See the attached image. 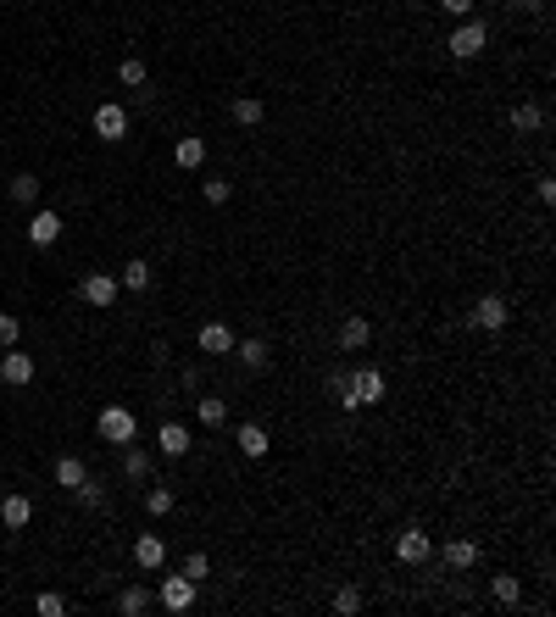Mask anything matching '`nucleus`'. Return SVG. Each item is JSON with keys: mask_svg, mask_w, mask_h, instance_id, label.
<instances>
[{"mask_svg": "<svg viewBox=\"0 0 556 617\" xmlns=\"http://www.w3.org/2000/svg\"><path fill=\"white\" fill-rule=\"evenodd\" d=\"M479 557H484V551H479V540H450V545H445V567H450V573L479 567Z\"/></svg>", "mask_w": 556, "mask_h": 617, "instance_id": "dca6fc26", "label": "nucleus"}, {"mask_svg": "<svg viewBox=\"0 0 556 617\" xmlns=\"http://www.w3.org/2000/svg\"><path fill=\"white\" fill-rule=\"evenodd\" d=\"M61 229H67V223H61V212H34V217H28V245H39V251H45V245L61 239Z\"/></svg>", "mask_w": 556, "mask_h": 617, "instance_id": "f8f14e48", "label": "nucleus"}, {"mask_svg": "<svg viewBox=\"0 0 556 617\" xmlns=\"http://www.w3.org/2000/svg\"><path fill=\"white\" fill-rule=\"evenodd\" d=\"M95 434L106 440V445H129V440H139V418H134L129 406H100Z\"/></svg>", "mask_w": 556, "mask_h": 617, "instance_id": "7ed1b4c3", "label": "nucleus"}, {"mask_svg": "<svg viewBox=\"0 0 556 617\" xmlns=\"http://www.w3.org/2000/svg\"><path fill=\"white\" fill-rule=\"evenodd\" d=\"M445 51L457 56V61H479V56L489 51V28L479 23V17H462V23H457V34L445 39Z\"/></svg>", "mask_w": 556, "mask_h": 617, "instance_id": "f03ea898", "label": "nucleus"}, {"mask_svg": "<svg viewBox=\"0 0 556 617\" xmlns=\"http://www.w3.org/2000/svg\"><path fill=\"white\" fill-rule=\"evenodd\" d=\"M234 356L251 367V373H267V367H273V351H267V340H234Z\"/></svg>", "mask_w": 556, "mask_h": 617, "instance_id": "f3484780", "label": "nucleus"}, {"mask_svg": "<svg viewBox=\"0 0 556 617\" xmlns=\"http://www.w3.org/2000/svg\"><path fill=\"white\" fill-rule=\"evenodd\" d=\"M178 573H184V579H195V584H206V579H212V557H206V551H190Z\"/></svg>", "mask_w": 556, "mask_h": 617, "instance_id": "c756f323", "label": "nucleus"}, {"mask_svg": "<svg viewBox=\"0 0 556 617\" xmlns=\"http://www.w3.org/2000/svg\"><path fill=\"white\" fill-rule=\"evenodd\" d=\"M200 195H206V206H229L234 184H229V178H200Z\"/></svg>", "mask_w": 556, "mask_h": 617, "instance_id": "7c9ffc66", "label": "nucleus"}, {"mask_svg": "<svg viewBox=\"0 0 556 617\" xmlns=\"http://www.w3.org/2000/svg\"><path fill=\"white\" fill-rule=\"evenodd\" d=\"M234 445H239V457H251V462H262L267 450H273V440H267L262 423H239V428H234Z\"/></svg>", "mask_w": 556, "mask_h": 617, "instance_id": "9b49d317", "label": "nucleus"}, {"mask_svg": "<svg viewBox=\"0 0 556 617\" xmlns=\"http://www.w3.org/2000/svg\"><path fill=\"white\" fill-rule=\"evenodd\" d=\"M117 450H122V479L145 484V479H151V450H139L134 440H129V445H117Z\"/></svg>", "mask_w": 556, "mask_h": 617, "instance_id": "a211bd4d", "label": "nucleus"}, {"mask_svg": "<svg viewBox=\"0 0 556 617\" xmlns=\"http://www.w3.org/2000/svg\"><path fill=\"white\" fill-rule=\"evenodd\" d=\"M512 12H540V0H506Z\"/></svg>", "mask_w": 556, "mask_h": 617, "instance_id": "58836bf2", "label": "nucleus"}, {"mask_svg": "<svg viewBox=\"0 0 556 617\" xmlns=\"http://www.w3.org/2000/svg\"><path fill=\"white\" fill-rule=\"evenodd\" d=\"M17 340H23V317H17V312H0V351H12Z\"/></svg>", "mask_w": 556, "mask_h": 617, "instance_id": "2f4dec72", "label": "nucleus"}, {"mask_svg": "<svg viewBox=\"0 0 556 617\" xmlns=\"http://www.w3.org/2000/svg\"><path fill=\"white\" fill-rule=\"evenodd\" d=\"M428 557H435V540H428L418 523H406V528L395 534V562H401V567H418V562H428Z\"/></svg>", "mask_w": 556, "mask_h": 617, "instance_id": "0eeeda50", "label": "nucleus"}, {"mask_svg": "<svg viewBox=\"0 0 556 617\" xmlns=\"http://www.w3.org/2000/svg\"><path fill=\"white\" fill-rule=\"evenodd\" d=\"M6 195H12L17 206H34V200H39V178H34V173H17V178L6 184Z\"/></svg>", "mask_w": 556, "mask_h": 617, "instance_id": "c85d7f7f", "label": "nucleus"}, {"mask_svg": "<svg viewBox=\"0 0 556 617\" xmlns=\"http://www.w3.org/2000/svg\"><path fill=\"white\" fill-rule=\"evenodd\" d=\"M78 295H84V306H95V312H112L117 295H122V284L112 273H84V278H78Z\"/></svg>", "mask_w": 556, "mask_h": 617, "instance_id": "423d86ee", "label": "nucleus"}, {"mask_svg": "<svg viewBox=\"0 0 556 617\" xmlns=\"http://www.w3.org/2000/svg\"><path fill=\"white\" fill-rule=\"evenodd\" d=\"M145 78H151V73H145V61H139V56H122V61H117V84H122V90H145Z\"/></svg>", "mask_w": 556, "mask_h": 617, "instance_id": "bb28decb", "label": "nucleus"}, {"mask_svg": "<svg viewBox=\"0 0 556 617\" xmlns=\"http://www.w3.org/2000/svg\"><path fill=\"white\" fill-rule=\"evenodd\" d=\"M534 195H540V200L551 206V200H556V178H540V184H534Z\"/></svg>", "mask_w": 556, "mask_h": 617, "instance_id": "4c0bfd02", "label": "nucleus"}, {"mask_svg": "<svg viewBox=\"0 0 556 617\" xmlns=\"http://www.w3.org/2000/svg\"><path fill=\"white\" fill-rule=\"evenodd\" d=\"M117 284H122V290H134V295H139V290H151V262H139V256H134V262H122Z\"/></svg>", "mask_w": 556, "mask_h": 617, "instance_id": "5701e85b", "label": "nucleus"}, {"mask_svg": "<svg viewBox=\"0 0 556 617\" xmlns=\"http://www.w3.org/2000/svg\"><path fill=\"white\" fill-rule=\"evenodd\" d=\"M122 134H129V112H122L117 100H106V106H95V139H106V145H117Z\"/></svg>", "mask_w": 556, "mask_h": 617, "instance_id": "6e6552de", "label": "nucleus"}, {"mask_svg": "<svg viewBox=\"0 0 556 617\" xmlns=\"http://www.w3.org/2000/svg\"><path fill=\"white\" fill-rule=\"evenodd\" d=\"M195 345H200L206 356H234V328H229V323H200Z\"/></svg>", "mask_w": 556, "mask_h": 617, "instance_id": "9d476101", "label": "nucleus"}, {"mask_svg": "<svg viewBox=\"0 0 556 617\" xmlns=\"http://www.w3.org/2000/svg\"><path fill=\"white\" fill-rule=\"evenodd\" d=\"M84 479H90V467L78 462V457H61V462H56V484H61V489H78Z\"/></svg>", "mask_w": 556, "mask_h": 617, "instance_id": "cd10ccee", "label": "nucleus"}, {"mask_svg": "<svg viewBox=\"0 0 556 617\" xmlns=\"http://www.w3.org/2000/svg\"><path fill=\"white\" fill-rule=\"evenodd\" d=\"M156 445H161V457H190V428H184V423H161L156 428Z\"/></svg>", "mask_w": 556, "mask_h": 617, "instance_id": "2eb2a0df", "label": "nucleus"}, {"mask_svg": "<svg viewBox=\"0 0 556 617\" xmlns=\"http://www.w3.org/2000/svg\"><path fill=\"white\" fill-rule=\"evenodd\" d=\"M334 612H340V617H356V612H362V590H356V584L334 590Z\"/></svg>", "mask_w": 556, "mask_h": 617, "instance_id": "473e14b6", "label": "nucleus"}, {"mask_svg": "<svg viewBox=\"0 0 556 617\" xmlns=\"http://www.w3.org/2000/svg\"><path fill=\"white\" fill-rule=\"evenodd\" d=\"M512 323V306L501 295H479L473 301V312H467V328L473 334H501V328Z\"/></svg>", "mask_w": 556, "mask_h": 617, "instance_id": "20e7f679", "label": "nucleus"}, {"mask_svg": "<svg viewBox=\"0 0 556 617\" xmlns=\"http://www.w3.org/2000/svg\"><path fill=\"white\" fill-rule=\"evenodd\" d=\"M0 523H6L12 534L28 528V523H34V501H28V496H6V501H0Z\"/></svg>", "mask_w": 556, "mask_h": 617, "instance_id": "6ab92c4d", "label": "nucleus"}, {"mask_svg": "<svg viewBox=\"0 0 556 617\" xmlns=\"http://www.w3.org/2000/svg\"><path fill=\"white\" fill-rule=\"evenodd\" d=\"M489 590H496L501 606H523V579H518V573H496V579H489Z\"/></svg>", "mask_w": 556, "mask_h": 617, "instance_id": "4be33fe9", "label": "nucleus"}, {"mask_svg": "<svg viewBox=\"0 0 556 617\" xmlns=\"http://www.w3.org/2000/svg\"><path fill=\"white\" fill-rule=\"evenodd\" d=\"M73 496H78V501H84L90 512H95V506H106V489H100L95 479H84V484H78V489H73Z\"/></svg>", "mask_w": 556, "mask_h": 617, "instance_id": "f704fd0d", "label": "nucleus"}, {"mask_svg": "<svg viewBox=\"0 0 556 617\" xmlns=\"http://www.w3.org/2000/svg\"><path fill=\"white\" fill-rule=\"evenodd\" d=\"M229 117L239 122V129H256V122L267 117V106H262V100H256V95H239V100H234V106H229Z\"/></svg>", "mask_w": 556, "mask_h": 617, "instance_id": "b1692460", "label": "nucleus"}, {"mask_svg": "<svg viewBox=\"0 0 556 617\" xmlns=\"http://www.w3.org/2000/svg\"><path fill=\"white\" fill-rule=\"evenodd\" d=\"M512 129H518V134H540L545 129V112L534 106V100H523V106H512Z\"/></svg>", "mask_w": 556, "mask_h": 617, "instance_id": "393cba45", "label": "nucleus"}, {"mask_svg": "<svg viewBox=\"0 0 556 617\" xmlns=\"http://www.w3.org/2000/svg\"><path fill=\"white\" fill-rule=\"evenodd\" d=\"M173 161H178L184 173H195L200 161H206V139H200V134H184L178 145H173Z\"/></svg>", "mask_w": 556, "mask_h": 617, "instance_id": "aec40b11", "label": "nucleus"}, {"mask_svg": "<svg viewBox=\"0 0 556 617\" xmlns=\"http://www.w3.org/2000/svg\"><path fill=\"white\" fill-rule=\"evenodd\" d=\"M34 612H39V617H61V612H67V601L45 590V595H34Z\"/></svg>", "mask_w": 556, "mask_h": 617, "instance_id": "c9c22d12", "label": "nucleus"}, {"mask_svg": "<svg viewBox=\"0 0 556 617\" xmlns=\"http://www.w3.org/2000/svg\"><path fill=\"white\" fill-rule=\"evenodd\" d=\"M34 373H39V367H34V356H28V351H17V345H12L6 356H0V384L23 389V384H34Z\"/></svg>", "mask_w": 556, "mask_h": 617, "instance_id": "1a4fd4ad", "label": "nucleus"}, {"mask_svg": "<svg viewBox=\"0 0 556 617\" xmlns=\"http://www.w3.org/2000/svg\"><path fill=\"white\" fill-rule=\"evenodd\" d=\"M161 562H168V540H161V534H139V540H134V567L156 573Z\"/></svg>", "mask_w": 556, "mask_h": 617, "instance_id": "4468645a", "label": "nucleus"}, {"mask_svg": "<svg viewBox=\"0 0 556 617\" xmlns=\"http://www.w3.org/2000/svg\"><path fill=\"white\" fill-rule=\"evenodd\" d=\"M151 601H156V595H151L145 584H129V590L117 595V612H122V617H145V612H151Z\"/></svg>", "mask_w": 556, "mask_h": 617, "instance_id": "412c9836", "label": "nucleus"}, {"mask_svg": "<svg viewBox=\"0 0 556 617\" xmlns=\"http://www.w3.org/2000/svg\"><path fill=\"white\" fill-rule=\"evenodd\" d=\"M195 595H200V584H195V579H184V573H168V579L156 584V606H161V612H178V617H184V612L195 606Z\"/></svg>", "mask_w": 556, "mask_h": 617, "instance_id": "39448f33", "label": "nucleus"}, {"mask_svg": "<svg viewBox=\"0 0 556 617\" xmlns=\"http://www.w3.org/2000/svg\"><path fill=\"white\" fill-rule=\"evenodd\" d=\"M173 489H145V512H151V518H168V512H173Z\"/></svg>", "mask_w": 556, "mask_h": 617, "instance_id": "72a5a7b5", "label": "nucleus"}, {"mask_svg": "<svg viewBox=\"0 0 556 617\" xmlns=\"http://www.w3.org/2000/svg\"><path fill=\"white\" fill-rule=\"evenodd\" d=\"M367 340H373V323H367L362 312H345V323H340V351H367Z\"/></svg>", "mask_w": 556, "mask_h": 617, "instance_id": "ddd939ff", "label": "nucleus"}, {"mask_svg": "<svg viewBox=\"0 0 556 617\" xmlns=\"http://www.w3.org/2000/svg\"><path fill=\"white\" fill-rule=\"evenodd\" d=\"M384 395H389V379L379 373V367H356V373H345L340 406H345V411H362V406H379Z\"/></svg>", "mask_w": 556, "mask_h": 617, "instance_id": "f257e3e1", "label": "nucleus"}, {"mask_svg": "<svg viewBox=\"0 0 556 617\" xmlns=\"http://www.w3.org/2000/svg\"><path fill=\"white\" fill-rule=\"evenodd\" d=\"M440 12H445V17H457V23H462V17H473V0H440Z\"/></svg>", "mask_w": 556, "mask_h": 617, "instance_id": "e433bc0d", "label": "nucleus"}, {"mask_svg": "<svg viewBox=\"0 0 556 617\" xmlns=\"http://www.w3.org/2000/svg\"><path fill=\"white\" fill-rule=\"evenodd\" d=\"M195 418H200L206 428H223V423H229V401H217V395H200V401H195Z\"/></svg>", "mask_w": 556, "mask_h": 617, "instance_id": "a878e982", "label": "nucleus"}]
</instances>
